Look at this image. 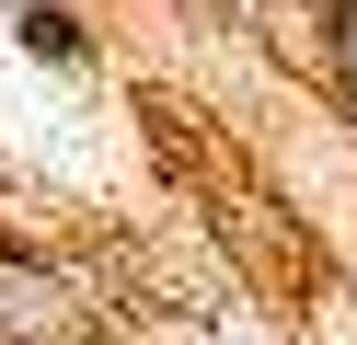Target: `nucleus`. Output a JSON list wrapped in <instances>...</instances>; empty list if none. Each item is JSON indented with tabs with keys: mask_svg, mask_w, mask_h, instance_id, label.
I'll use <instances>...</instances> for the list:
<instances>
[{
	"mask_svg": "<svg viewBox=\"0 0 357 345\" xmlns=\"http://www.w3.org/2000/svg\"><path fill=\"white\" fill-rule=\"evenodd\" d=\"M0 334H12V345H58V334H70V311H58V288H47V276L0 265Z\"/></svg>",
	"mask_w": 357,
	"mask_h": 345,
	"instance_id": "1",
	"label": "nucleus"
},
{
	"mask_svg": "<svg viewBox=\"0 0 357 345\" xmlns=\"http://www.w3.org/2000/svg\"><path fill=\"white\" fill-rule=\"evenodd\" d=\"M24 46H35L47 69H93V46H81V23H70V12H47V0L24 12Z\"/></svg>",
	"mask_w": 357,
	"mask_h": 345,
	"instance_id": "2",
	"label": "nucleus"
}]
</instances>
